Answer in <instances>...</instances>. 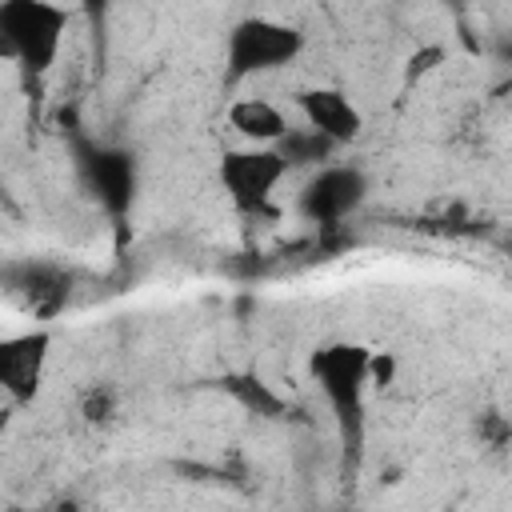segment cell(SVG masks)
I'll use <instances>...</instances> for the list:
<instances>
[{"label": "cell", "instance_id": "cell-1", "mask_svg": "<svg viewBox=\"0 0 512 512\" xmlns=\"http://www.w3.org/2000/svg\"><path fill=\"white\" fill-rule=\"evenodd\" d=\"M368 364H372V352L360 344H328V348L312 352V380L320 384V392L332 408L344 460H356V452L364 444V392L372 380Z\"/></svg>", "mask_w": 512, "mask_h": 512}, {"label": "cell", "instance_id": "cell-2", "mask_svg": "<svg viewBox=\"0 0 512 512\" xmlns=\"http://www.w3.org/2000/svg\"><path fill=\"white\" fill-rule=\"evenodd\" d=\"M68 24H72V12L60 8L56 0H4L0 4L4 56L16 60L24 68V76L36 80L56 64Z\"/></svg>", "mask_w": 512, "mask_h": 512}, {"label": "cell", "instance_id": "cell-3", "mask_svg": "<svg viewBox=\"0 0 512 512\" xmlns=\"http://www.w3.org/2000/svg\"><path fill=\"white\" fill-rule=\"evenodd\" d=\"M300 52H304L300 28L272 20V16H248V20L232 24V32L224 40V76L236 84V80L260 76V72H276V68H288Z\"/></svg>", "mask_w": 512, "mask_h": 512}, {"label": "cell", "instance_id": "cell-4", "mask_svg": "<svg viewBox=\"0 0 512 512\" xmlns=\"http://www.w3.org/2000/svg\"><path fill=\"white\" fill-rule=\"evenodd\" d=\"M288 172L292 168L276 144H248V148L224 152V160H220V184H224L232 208L244 216L272 212V196Z\"/></svg>", "mask_w": 512, "mask_h": 512}, {"label": "cell", "instance_id": "cell-5", "mask_svg": "<svg viewBox=\"0 0 512 512\" xmlns=\"http://www.w3.org/2000/svg\"><path fill=\"white\" fill-rule=\"evenodd\" d=\"M364 192H368V180H364L360 168H352V164H320L316 176L300 192V212L312 224L332 228V224L348 220L364 204Z\"/></svg>", "mask_w": 512, "mask_h": 512}, {"label": "cell", "instance_id": "cell-6", "mask_svg": "<svg viewBox=\"0 0 512 512\" xmlns=\"http://www.w3.org/2000/svg\"><path fill=\"white\" fill-rule=\"evenodd\" d=\"M48 352H52V332L48 328H32V332L8 336L0 344V384H4L8 400H16V404L36 400V392L44 384Z\"/></svg>", "mask_w": 512, "mask_h": 512}, {"label": "cell", "instance_id": "cell-7", "mask_svg": "<svg viewBox=\"0 0 512 512\" xmlns=\"http://www.w3.org/2000/svg\"><path fill=\"white\" fill-rule=\"evenodd\" d=\"M300 116H304V124H312L316 132H324L336 148H344V144H352L356 136H360V128H364V116H360V108L340 92V88H304L300 92Z\"/></svg>", "mask_w": 512, "mask_h": 512}, {"label": "cell", "instance_id": "cell-8", "mask_svg": "<svg viewBox=\"0 0 512 512\" xmlns=\"http://www.w3.org/2000/svg\"><path fill=\"white\" fill-rule=\"evenodd\" d=\"M12 292L24 300V308L40 320L56 316L64 304H68V292H72V276L56 264H24L20 272L8 276Z\"/></svg>", "mask_w": 512, "mask_h": 512}, {"label": "cell", "instance_id": "cell-9", "mask_svg": "<svg viewBox=\"0 0 512 512\" xmlns=\"http://www.w3.org/2000/svg\"><path fill=\"white\" fill-rule=\"evenodd\" d=\"M228 128H232L244 144H280L292 124H288V116H284L272 100H264V96H244V100H232V108H228Z\"/></svg>", "mask_w": 512, "mask_h": 512}, {"label": "cell", "instance_id": "cell-10", "mask_svg": "<svg viewBox=\"0 0 512 512\" xmlns=\"http://www.w3.org/2000/svg\"><path fill=\"white\" fill-rule=\"evenodd\" d=\"M84 172H88L96 196L104 200V208L120 216L132 200V160L112 148H92L84 160Z\"/></svg>", "mask_w": 512, "mask_h": 512}, {"label": "cell", "instance_id": "cell-11", "mask_svg": "<svg viewBox=\"0 0 512 512\" xmlns=\"http://www.w3.org/2000/svg\"><path fill=\"white\" fill-rule=\"evenodd\" d=\"M224 392H228L248 416H260V420H280V416L288 412V400H284L272 384H264L256 372H232V376H224Z\"/></svg>", "mask_w": 512, "mask_h": 512}, {"label": "cell", "instance_id": "cell-12", "mask_svg": "<svg viewBox=\"0 0 512 512\" xmlns=\"http://www.w3.org/2000/svg\"><path fill=\"white\" fill-rule=\"evenodd\" d=\"M276 148L284 152L288 168H320V164H328L332 152H336V144H332L324 132H316L312 124H304V128H288L284 140H280Z\"/></svg>", "mask_w": 512, "mask_h": 512}, {"label": "cell", "instance_id": "cell-13", "mask_svg": "<svg viewBox=\"0 0 512 512\" xmlns=\"http://www.w3.org/2000/svg\"><path fill=\"white\" fill-rule=\"evenodd\" d=\"M80 416H84L88 424H108V420L116 416V392H112L108 384L88 388V392L80 396Z\"/></svg>", "mask_w": 512, "mask_h": 512}, {"label": "cell", "instance_id": "cell-14", "mask_svg": "<svg viewBox=\"0 0 512 512\" xmlns=\"http://www.w3.org/2000/svg\"><path fill=\"white\" fill-rule=\"evenodd\" d=\"M480 436H484V444H492V448H504V444L512 440V424H508L504 416L488 412V416L480 420Z\"/></svg>", "mask_w": 512, "mask_h": 512}, {"label": "cell", "instance_id": "cell-15", "mask_svg": "<svg viewBox=\"0 0 512 512\" xmlns=\"http://www.w3.org/2000/svg\"><path fill=\"white\" fill-rule=\"evenodd\" d=\"M76 4H80V12H84V16H88V20H92V24H100V20H104V12H108V4H112V0H76Z\"/></svg>", "mask_w": 512, "mask_h": 512}]
</instances>
